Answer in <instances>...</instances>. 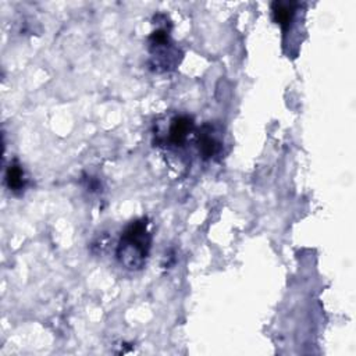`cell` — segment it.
<instances>
[{
	"label": "cell",
	"instance_id": "5",
	"mask_svg": "<svg viewBox=\"0 0 356 356\" xmlns=\"http://www.w3.org/2000/svg\"><path fill=\"white\" fill-rule=\"evenodd\" d=\"M4 184L7 189L15 195L24 193V191L28 188L29 178L18 160H13L7 165L4 172Z\"/></svg>",
	"mask_w": 356,
	"mask_h": 356
},
{
	"label": "cell",
	"instance_id": "4",
	"mask_svg": "<svg viewBox=\"0 0 356 356\" xmlns=\"http://www.w3.org/2000/svg\"><path fill=\"white\" fill-rule=\"evenodd\" d=\"M193 140L203 161L214 160L222 152V132L217 124H203L196 129Z\"/></svg>",
	"mask_w": 356,
	"mask_h": 356
},
{
	"label": "cell",
	"instance_id": "7",
	"mask_svg": "<svg viewBox=\"0 0 356 356\" xmlns=\"http://www.w3.org/2000/svg\"><path fill=\"white\" fill-rule=\"evenodd\" d=\"M85 181H86L85 188H86L88 191H90V192H97V191L102 188V185H100L99 179H96V178L88 177V178H85Z\"/></svg>",
	"mask_w": 356,
	"mask_h": 356
},
{
	"label": "cell",
	"instance_id": "6",
	"mask_svg": "<svg viewBox=\"0 0 356 356\" xmlns=\"http://www.w3.org/2000/svg\"><path fill=\"white\" fill-rule=\"evenodd\" d=\"M299 7L300 4L293 1H274L271 4L273 18L282 28L284 32H286L293 24Z\"/></svg>",
	"mask_w": 356,
	"mask_h": 356
},
{
	"label": "cell",
	"instance_id": "1",
	"mask_svg": "<svg viewBox=\"0 0 356 356\" xmlns=\"http://www.w3.org/2000/svg\"><path fill=\"white\" fill-rule=\"evenodd\" d=\"M152 231L149 218L140 217L131 221L121 232L115 249V259L128 271H139L145 267L152 249Z\"/></svg>",
	"mask_w": 356,
	"mask_h": 356
},
{
	"label": "cell",
	"instance_id": "2",
	"mask_svg": "<svg viewBox=\"0 0 356 356\" xmlns=\"http://www.w3.org/2000/svg\"><path fill=\"white\" fill-rule=\"evenodd\" d=\"M156 21L157 26L147 39V49L150 54L149 68L153 72H167L179 64L182 51L174 44L171 39L170 21H167V18L164 19V24H160L157 18Z\"/></svg>",
	"mask_w": 356,
	"mask_h": 356
},
{
	"label": "cell",
	"instance_id": "3",
	"mask_svg": "<svg viewBox=\"0 0 356 356\" xmlns=\"http://www.w3.org/2000/svg\"><path fill=\"white\" fill-rule=\"evenodd\" d=\"M195 121L188 114H174L165 124H157L154 131V143L167 150H181L195 136Z\"/></svg>",
	"mask_w": 356,
	"mask_h": 356
}]
</instances>
